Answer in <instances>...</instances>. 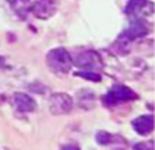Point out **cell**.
<instances>
[{"label":"cell","instance_id":"cell-1","mask_svg":"<svg viewBox=\"0 0 155 150\" xmlns=\"http://www.w3.org/2000/svg\"><path fill=\"white\" fill-rule=\"evenodd\" d=\"M48 65L54 72L58 74H63V72H68L72 65V59L67 50L63 48L54 49L48 54Z\"/></svg>","mask_w":155,"mask_h":150},{"label":"cell","instance_id":"cell-2","mask_svg":"<svg viewBox=\"0 0 155 150\" xmlns=\"http://www.w3.org/2000/svg\"><path fill=\"white\" fill-rule=\"evenodd\" d=\"M135 99H137V95L129 87L113 86L108 91V94L104 96V103L108 105H113L121 102H129V100H135Z\"/></svg>","mask_w":155,"mask_h":150},{"label":"cell","instance_id":"cell-3","mask_svg":"<svg viewBox=\"0 0 155 150\" xmlns=\"http://www.w3.org/2000/svg\"><path fill=\"white\" fill-rule=\"evenodd\" d=\"M72 108V99L67 94H55L50 98L49 109L54 115L68 113Z\"/></svg>","mask_w":155,"mask_h":150},{"label":"cell","instance_id":"cell-4","mask_svg":"<svg viewBox=\"0 0 155 150\" xmlns=\"http://www.w3.org/2000/svg\"><path fill=\"white\" fill-rule=\"evenodd\" d=\"M34 16L42 20L51 17L57 11V4L55 0H37L34 4L30 7Z\"/></svg>","mask_w":155,"mask_h":150},{"label":"cell","instance_id":"cell-5","mask_svg":"<svg viewBox=\"0 0 155 150\" xmlns=\"http://www.w3.org/2000/svg\"><path fill=\"white\" fill-rule=\"evenodd\" d=\"M75 65L82 68H97L101 66V59H100L97 53L86 52L78 57L75 61Z\"/></svg>","mask_w":155,"mask_h":150},{"label":"cell","instance_id":"cell-6","mask_svg":"<svg viewBox=\"0 0 155 150\" xmlns=\"http://www.w3.org/2000/svg\"><path fill=\"white\" fill-rule=\"evenodd\" d=\"M133 128L138 134L141 136H147L153 132L154 129V117L151 115H146V116H141L135 118L133 121Z\"/></svg>","mask_w":155,"mask_h":150},{"label":"cell","instance_id":"cell-7","mask_svg":"<svg viewBox=\"0 0 155 150\" xmlns=\"http://www.w3.org/2000/svg\"><path fill=\"white\" fill-rule=\"evenodd\" d=\"M13 104L20 112H32L36 109V102L26 94H16L13 96Z\"/></svg>","mask_w":155,"mask_h":150},{"label":"cell","instance_id":"cell-8","mask_svg":"<svg viewBox=\"0 0 155 150\" xmlns=\"http://www.w3.org/2000/svg\"><path fill=\"white\" fill-rule=\"evenodd\" d=\"M146 5H149L147 0H129V3H127L125 8V13L129 15V16H134L138 12H141Z\"/></svg>","mask_w":155,"mask_h":150},{"label":"cell","instance_id":"cell-9","mask_svg":"<svg viewBox=\"0 0 155 150\" xmlns=\"http://www.w3.org/2000/svg\"><path fill=\"white\" fill-rule=\"evenodd\" d=\"M9 3L18 16L21 17H25V15L30 9V0H9Z\"/></svg>","mask_w":155,"mask_h":150},{"label":"cell","instance_id":"cell-10","mask_svg":"<svg viewBox=\"0 0 155 150\" xmlns=\"http://www.w3.org/2000/svg\"><path fill=\"white\" fill-rule=\"evenodd\" d=\"M76 75H80V76H83V78H86L88 80H94V82H99L100 79V75L97 74H95V72H91V71H82V72H78Z\"/></svg>","mask_w":155,"mask_h":150},{"label":"cell","instance_id":"cell-11","mask_svg":"<svg viewBox=\"0 0 155 150\" xmlns=\"http://www.w3.org/2000/svg\"><path fill=\"white\" fill-rule=\"evenodd\" d=\"M133 150H154V142H139L134 145Z\"/></svg>","mask_w":155,"mask_h":150},{"label":"cell","instance_id":"cell-12","mask_svg":"<svg viewBox=\"0 0 155 150\" xmlns=\"http://www.w3.org/2000/svg\"><path fill=\"white\" fill-rule=\"evenodd\" d=\"M61 150H80V149H79V146H76V145H71V144H70V145H64Z\"/></svg>","mask_w":155,"mask_h":150},{"label":"cell","instance_id":"cell-13","mask_svg":"<svg viewBox=\"0 0 155 150\" xmlns=\"http://www.w3.org/2000/svg\"><path fill=\"white\" fill-rule=\"evenodd\" d=\"M3 66H4V59L0 57V67H3Z\"/></svg>","mask_w":155,"mask_h":150}]
</instances>
